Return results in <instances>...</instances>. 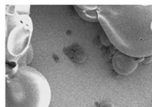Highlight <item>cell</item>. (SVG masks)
I'll return each instance as SVG.
<instances>
[{
  "label": "cell",
  "mask_w": 152,
  "mask_h": 107,
  "mask_svg": "<svg viewBox=\"0 0 152 107\" xmlns=\"http://www.w3.org/2000/svg\"><path fill=\"white\" fill-rule=\"evenodd\" d=\"M100 107H115V106L111 102H104L101 105Z\"/></svg>",
  "instance_id": "cell-10"
},
{
  "label": "cell",
  "mask_w": 152,
  "mask_h": 107,
  "mask_svg": "<svg viewBox=\"0 0 152 107\" xmlns=\"http://www.w3.org/2000/svg\"><path fill=\"white\" fill-rule=\"evenodd\" d=\"M6 63L17 64L26 54L33 31L30 5L5 4Z\"/></svg>",
  "instance_id": "cell-3"
},
{
  "label": "cell",
  "mask_w": 152,
  "mask_h": 107,
  "mask_svg": "<svg viewBox=\"0 0 152 107\" xmlns=\"http://www.w3.org/2000/svg\"><path fill=\"white\" fill-rule=\"evenodd\" d=\"M152 62V56H150V57H146L144 58V61H143V63L144 64H149Z\"/></svg>",
  "instance_id": "cell-9"
},
{
  "label": "cell",
  "mask_w": 152,
  "mask_h": 107,
  "mask_svg": "<svg viewBox=\"0 0 152 107\" xmlns=\"http://www.w3.org/2000/svg\"><path fill=\"white\" fill-rule=\"evenodd\" d=\"M96 11L118 52L136 59L152 56V4H102Z\"/></svg>",
  "instance_id": "cell-1"
},
{
  "label": "cell",
  "mask_w": 152,
  "mask_h": 107,
  "mask_svg": "<svg viewBox=\"0 0 152 107\" xmlns=\"http://www.w3.org/2000/svg\"><path fill=\"white\" fill-rule=\"evenodd\" d=\"M86 54L83 51H81V50H78L76 51L75 54H74V60L76 61V62L78 63H82L86 61Z\"/></svg>",
  "instance_id": "cell-7"
},
{
  "label": "cell",
  "mask_w": 152,
  "mask_h": 107,
  "mask_svg": "<svg viewBox=\"0 0 152 107\" xmlns=\"http://www.w3.org/2000/svg\"><path fill=\"white\" fill-rule=\"evenodd\" d=\"M100 40H101V43H102V45L106 46V47H110L111 45V43L110 39H109L107 35L105 32L100 36Z\"/></svg>",
  "instance_id": "cell-8"
},
{
  "label": "cell",
  "mask_w": 152,
  "mask_h": 107,
  "mask_svg": "<svg viewBox=\"0 0 152 107\" xmlns=\"http://www.w3.org/2000/svg\"><path fill=\"white\" fill-rule=\"evenodd\" d=\"M74 8L82 19L92 22L98 21L96 5H75Z\"/></svg>",
  "instance_id": "cell-5"
},
{
  "label": "cell",
  "mask_w": 152,
  "mask_h": 107,
  "mask_svg": "<svg viewBox=\"0 0 152 107\" xmlns=\"http://www.w3.org/2000/svg\"><path fill=\"white\" fill-rule=\"evenodd\" d=\"M52 92L47 78L29 66L6 64L5 107H49Z\"/></svg>",
  "instance_id": "cell-2"
},
{
  "label": "cell",
  "mask_w": 152,
  "mask_h": 107,
  "mask_svg": "<svg viewBox=\"0 0 152 107\" xmlns=\"http://www.w3.org/2000/svg\"><path fill=\"white\" fill-rule=\"evenodd\" d=\"M112 66L119 75L128 76L133 73L138 66L137 59L128 55L116 52L112 57Z\"/></svg>",
  "instance_id": "cell-4"
},
{
  "label": "cell",
  "mask_w": 152,
  "mask_h": 107,
  "mask_svg": "<svg viewBox=\"0 0 152 107\" xmlns=\"http://www.w3.org/2000/svg\"><path fill=\"white\" fill-rule=\"evenodd\" d=\"M33 59V49L32 45L29 47L26 54L22 57V58L19 60V62L17 63L18 65H24V66H28L32 62Z\"/></svg>",
  "instance_id": "cell-6"
}]
</instances>
